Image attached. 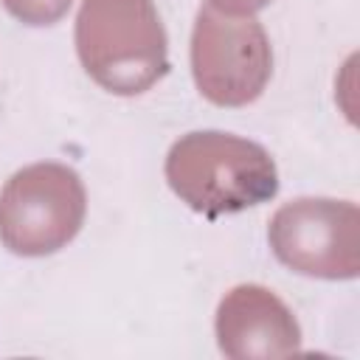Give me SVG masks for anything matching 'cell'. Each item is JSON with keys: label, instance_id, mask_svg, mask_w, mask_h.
<instances>
[{"label": "cell", "instance_id": "5b68a950", "mask_svg": "<svg viewBox=\"0 0 360 360\" xmlns=\"http://www.w3.org/2000/svg\"><path fill=\"white\" fill-rule=\"evenodd\" d=\"M267 239L301 276L343 281L360 273V211L349 200L298 197L273 214Z\"/></svg>", "mask_w": 360, "mask_h": 360}, {"label": "cell", "instance_id": "ba28073f", "mask_svg": "<svg viewBox=\"0 0 360 360\" xmlns=\"http://www.w3.org/2000/svg\"><path fill=\"white\" fill-rule=\"evenodd\" d=\"M270 0H208L211 8H217L222 14H233V17H253Z\"/></svg>", "mask_w": 360, "mask_h": 360}, {"label": "cell", "instance_id": "8992f818", "mask_svg": "<svg viewBox=\"0 0 360 360\" xmlns=\"http://www.w3.org/2000/svg\"><path fill=\"white\" fill-rule=\"evenodd\" d=\"M217 343L222 354L281 357L301 349V326L290 307L262 284H236L217 307Z\"/></svg>", "mask_w": 360, "mask_h": 360}, {"label": "cell", "instance_id": "3957f363", "mask_svg": "<svg viewBox=\"0 0 360 360\" xmlns=\"http://www.w3.org/2000/svg\"><path fill=\"white\" fill-rule=\"evenodd\" d=\"M87 191L65 163H31L14 172L0 191V242L17 256L62 250L84 222Z\"/></svg>", "mask_w": 360, "mask_h": 360}, {"label": "cell", "instance_id": "6da1fadb", "mask_svg": "<svg viewBox=\"0 0 360 360\" xmlns=\"http://www.w3.org/2000/svg\"><path fill=\"white\" fill-rule=\"evenodd\" d=\"M166 180L191 211L208 219L262 205L278 191L270 152L219 129L180 135L166 155Z\"/></svg>", "mask_w": 360, "mask_h": 360}, {"label": "cell", "instance_id": "7a4b0ae2", "mask_svg": "<svg viewBox=\"0 0 360 360\" xmlns=\"http://www.w3.org/2000/svg\"><path fill=\"white\" fill-rule=\"evenodd\" d=\"M76 53L104 90L115 96L149 90L169 68V39L155 0H82Z\"/></svg>", "mask_w": 360, "mask_h": 360}, {"label": "cell", "instance_id": "277c9868", "mask_svg": "<svg viewBox=\"0 0 360 360\" xmlns=\"http://www.w3.org/2000/svg\"><path fill=\"white\" fill-rule=\"evenodd\" d=\"M273 73L270 39L256 17L222 14L202 6L191 31V76L197 90L219 107L256 101Z\"/></svg>", "mask_w": 360, "mask_h": 360}, {"label": "cell", "instance_id": "52a82bcc", "mask_svg": "<svg viewBox=\"0 0 360 360\" xmlns=\"http://www.w3.org/2000/svg\"><path fill=\"white\" fill-rule=\"evenodd\" d=\"M11 17L25 25H53L62 20L73 0H0Z\"/></svg>", "mask_w": 360, "mask_h": 360}]
</instances>
